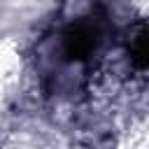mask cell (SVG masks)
<instances>
[{"instance_id": "obj_2", "label": "cell", "mask_w": 149, "mask_h": 149, "mask_svg": "<svg viewBox=\"0 0 149 149\" xmlns=\"http://www.w3.org/2000/svg\"><path fill=\"white\" fill-rule=\"evenodd\" d=\"M126 54H128V61H130V65L135 70L142 72L147 68V28H144V21L142 19L128 30Z\"/></svg>"}, {"instance_id": "obj_1", "label": "cell", "mask_w": 149, "mask_h": 149, "mask_svg": "<svg viewBox=\"0 0 149 149\" xmlns=\"http://www.w3.org/2000/svg\"><path fill=\"white\" fill-rule=\"evenodd\" d=\"M114 35L107 7L91 0L68 19H61L40 44V72L47 93H74L98 70Z\"/></svg>"}]
</instances>
